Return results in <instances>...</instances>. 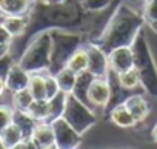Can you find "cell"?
I'll list each match as a JSON object with an SVG mask.
<instances>
[{"mask_svg": "<svg viewBox=\"0 0 157 149\" xmlns=\"http://www.w3.org/2000/svg\"><path fill=\"white\" fill-rule=\"evenodd\" d=\"M145 23L143 14L136 11L128 3H122L111 16L94 45L100 46L106 54L120 46H132Z\"/></svg>", "mask_w": 157, "mask_h": 149, "instance_id": "1", "label": "cell"}, {"mask_svg": "<svg viewBox=\"0 0 157 149\" xmlns=\"http://www.w3.org/2000/svg\"><path fill=\"white\" fill-rule=\"evenodd\" d=\"M131 48L134 52V69L139 74L140 86L149 95L157 99V65L154 61L143 31L137 35Z\"/></svg>", "mask_w": 157, "mask_h": 149, "instance_id": "2", "label": "cell"}, {"mask_svg": "<svg viewBox=\"0 0 157 149\" xmlns=\"http://www.w3.org/2000/svg\"><path fill=\"white\" fill-rule=\"evenodd\" d=\"M52 52V34L51 31H42L33 37L25 52L19 58V65L29 74L49 71Z\"/></svg>", "mask_w": 157, "mask_h": 149, "instance_id": "3", "label": "cell"}, {"mask_svg": "<svg viewBox=\"0 0 157 149\" xmlns=\"http://www.w3.org/2000/svg\"><path fill=\"white\" fill-rule=\"evenodd\" d=\"M62 117L80 135L88 132L97 121V115L94 114V111L85 102L78 100L74 94H66V103Z\"/></svg>", "mask_w": 157, "mask_h": 149, "instance_id": "4", "label": "cell"}, {"mask_svg": "<svg viewBox=\"0 0 157 149\" xmlns=\"http://www.w3.org/2000/svg\"><path fill=\"white\" fill-rule=\"evenodd\" d=\"M52 34V52H51V66L49 72L52 68H56L54 74L63 68L68 61V58L80 48V37L75 34H68L63 31H56Z\"/></svg>", "mask_w": 157, "mask_h": 149, "instance_id": "5", "label": "cell"}, {"mask_svg": "<svg viewBox=\"0 0 157 149\" xmlns=\"http://www.w3.org/2000/svg\"><path fill=\"white\" fill-rule=\"evenodd\" d=\"M54 131V146L57 149H77L82 143V135L72 129L63 117L51 121Z\"/></svg>", "mask_w": 157, "mask_h": 149, "instance_id": "6", "label": "cell"}, {"mask_svg": "<svg viewBox=\"0 0 157 149\" xmlns=\"http://www.w3.org/2000/svg\"><path fill=\"white\" fill-rule=\"evenodd\" d=\"M111 99V88L108 79L93 77L86 89V103L93 108H105Z\"/></svg>", "mask_w": 157, "mask_h": 149, "instance_id": "7", "label": "cell"}, {"mask_svg": "<svg viewBox=\"0 0 157 149\" xmlns=\"http://www.w3.org/2000/svg\"><path fill=\"white\" fill-rule=\"evenodd\" d=\"M88 55V72L93 77H102L106 79L109 72V63H108V54L97 45L91 43L85 48Z\"/></svg>", "mask_w": 157, "mask_h": 149, "instance_id": "8", "label": "cell"}, {"mask_svg": "<svg viewBox=\"0 0 157 149\" xmlns=\"http://www.w3.org/2000/svg\"><path fill=\"white\" fill-rule=\"evenodd\" d=\"M109 71L120 74L134 68V52L131 46H120L108 52Z\"/></svg>", "mask_w": 157, "mask_h": 149, "instance_id": "9", "label": "cell"}, {"mask_svg": "<svg viewBox=\"0 0 157 149\" xmlns=\"http://www.w3.org/2000/svg\"><path fill=\"white\" fill-rule=\"evenodd\" d=\"M29 76L31 74L23 69L19 63H13L11 69L8 71L6 77H5V86H6V91L10 92H17V91H22V89H26L28 88V83H29Z\"/></svg>", "mask_w": 157, "mask_h": 149, "instance_id": "10", "label": "cell"}, {"mask_svg": "<svg viewBox=\"0 0 157 149\" xmlns=\"http://www.w3.org/2000/svg\"><path fill=\"white\" fill-rule=\"evenodd\" d=\"M123 105L126 106V109L131 112V115L134 117V120L137 123L145 121V118L149 115V105L145 100L143 95L136 94V95H129L125 99Z\"/></svg>", "mask_w": 157, "mask_h": 149, "instance_id": "11", "label": "cell"}, {"mask_svg": "<svg viewBox=\"0 0 157 149\" xmlns=\"http://www.w3.org/2000/svg\"><path fill=\"white\" fill-rule=\"evenodd\" d=\"M34 0H0V13L3 16H28Z\"/></svg>", "mask_w": 157, "mask_h": 149, "instance_id": "12", "label": "cell"}, {"mask_svg": "<svg viewBox=\"0 0 157 149\" xmlns=\"http://www.w3.org/2000/svg\"><path fill=\"white\" fill-rule=\"evenodd\" d=\"M109 120L119 128H132L137 125V121L134 120V117L131 115V112L126 109L123 103L116 105L109 111Z\"/></svg>", "mask_w": 157, "mask_h": 149, "instance_id": "13", "label": "cell"}, {"mask_svg": "<svg viewBox=\"0 0 157 149\" xmlns=\"http://www.w3.org/2000/svg\"><path fill=\"white\" fill-rule=\"evenodd\" d=\"M29 138H31L39 147H40V146L54 144V131H52L51 123H46V121L37 123Z\"/></svg>", "mask_w": 157, "mask_h": 149, "instance_id": "14", "label": "cell"}, {"mask_svg": "<svg viewBox=\"0 0 157 149\" xmlns=\"http://www.w3.org/2000/svg\"><path fill=\"white\" fill-rule=\"evenodd\" d=\"M54 76L57 79V83H59V88H60L62 92H65V94L74 92V88H75V83H77V74L75 72H72L69 68L63 66L54 74Z\"/></svg>", "mask_w": 157, "mask_h": 149, "instance_id": "15", "label": "cell"}, {"mask_svg": "<svg viewBox=\"0 0 157 149\" xmlns=\"http://www.w3.org/2000/svg\"><path fill=\"white\" fill-rule=\"evenodd\" d=\"M2 25L13 35V39H16V37H20V35H23L26 32L28 17L26 16H5Z\"/></svg>", "mask_w": 157, "mask_h": 149, "instance_id": "16", "label": "cell"}, {"mask_svg": "<svg viewBox=\"0 0 157 149\" xmlns=\"http://www.w3.org/2000/svg\"><path fill=\"white\" fill-rule=\"evenodd\" d=\"M13 123L19 126V129L22 131L25 138L31 137V134L37 125V121L26 111H16V109H14V115H13Z\"/></svg>", "mask_w": 157, "mask_h": 149, "instance_id": "17", "label": "cell"}, {"mask_svg": "<svg viewBox=\"0 0 157 149\" xmlns=\"http://www.w3.org/2000/svg\"><path fill=\"white\" fill-rule=\"evenodd\" d=\"M66 68H69L72 72H75L77 76L78 74H83L88 71V55H86V51L85 48H78L66 61L65 65Z\"/></svg>", "mask_w": 157, "mask_h": 149, "instance_id": "18", "label": "cell"}, {"mask_svg": "<svg viewBox=\"0 0 157 149\" xmlns=\"http://www.w3.org/2000/svg\"><path fill=\"white\" fill-rule=\"evenodd\" d=\"M28 91L31 92L34 100H46V89H45V74L34 72L29 76Z\"/></svg>", "mask_w": 157, "mask_h": 149, "instance_id": "19", "label": "cell"}, {"mask_svg": "<svg viewBox=\"0 0 157 149\" xmlns=\"http://www.w3.org/2000/svg\"><path fill=\"white\" fill-rule=\"evenodd\" d=\"M26 112L37 123H42V121L48 123V120H49V103H48V100H34Z\"/></svg>", "mask_w": 157, "mask_h": 149, "instance_id": "20", "label": "cell"}, {"mask_svg": "<svg viewBox=\"0 0 157 149\" xmlns=\"http://www.w3.org/2000/svg\"><path fill=\"white\" fill-rule=\"evenodd\" d=\"M0 138H2L3 144L10 149V147L16 146L17 143H20L25 137H23L22 131L19 129V126L14 125V123H11L10 126H6L2 132H0Z\"/></svg>", "mask_w": 157, "mask_h": 149, "instance_id": "21", "label": "cell"}, {"mask_svg": "<svg viewBox=\"0 0 157 149\" xmlns=\"http://www.w3.org/2000/svg\"><path fill=\"white\" fill-rule=\"evenodd\" d=\"M48 103H49V120H48V123H51L52 120L60 118L63 115L65 103H66V94L60 91L54 99L48 100Z\"/></svg>", "mask_w": 157, "mask_h": 149, "instance_id": "22", "label": "cell"}, {"mask_svg": "<svg viewBox=\"0 0 157 149\" xmlns=\"http://www.w3.org/2000/svg\"><path fill=\"white\" fill-rule=\"evenodd\" d=\"M117 83L120 88L129 91V89H134L140 85V80H139V74L137 71L132 68V69H128L125 72H120L117 74Z\"/></svg>", "mask_w": 157, "mask_h": 149, "instance_id": "23", "label": "cell"}, {"mask_svg": "<svg viewBox=\"0 0 157 149\" xmlns=\"http://www.w3.org/2000/svg\"><path fill=\"white\" fill-rule=\"evenodd\" d=\"M33 102H34V99H33L31 92L28 91V88L13 94V106L16 111H28V108L31 106Z\"/></svg>", "mask_w": 157, "mask_h": 149, "instance_id": "24", "label": "cell"}, {"mask_svg": "<svg viewBox=\"0 0 157 149\" xmlns=\"http://www.w3.org/2000/svg\"><path fill=\"white\" fill-rule=\"evenodd\" d=\"M45 89H46V100L54 99V97L60 92V88H59L57 79H56L54 74H51L49 71L45 74Z\"/></svg>", "mask_w": 157, "mask_h": 149, "instance_id": "25", "label": "cell"}, {"mask_svg": "<svg viewBox=\"0 0 157 149\" xmlns=\"http://www.w3.org/2000/svg\"><path fill=\"white\" fill-rule=\"evenodd\" d=\"M83 9L90 11V13H99L106 9L111 5V0H80Z\"/></svg>", "mask_w": 157, "mask_h": 149, "instance_id": "26", "label": "cell"}, {"mask_svg": "<svg viewBox=\"0 0 157 149\" xmlns=\"http://www.w3.org/2000/svg\"><path fill=\"white\" fill-rule=\"evenodd\" d=\"M143 19L146 23L157 20V2L155 0H143Z\"/></svg>", "mask_w": 157, "mask_h": 149, "instance_id": "27", "label": "cell"}, {"mask_svg": "<svg viewBox=\"0 0 157 149\" xmlns=\"http://www.w3.org/2000/svg\"><path fill=\"white\" fill-rule=\"evenodd\" d=\"M13 115H14V108L0 105V132L13 123Z\"/></svg>", "mask_w": 157, "mask_h": 149, "instance_id": "28", "label": "cell"}, {"mask_svg": "<svg viewBox=\"0 0 157 149\" xmlns=\"http://www.w3.org/2000/svg\"><path fill=\"white\" fill-rule=\"evenodd\" d=\"M13 63H14V61H13V58H11L10 54L0 58V79H3V80H5V77H6L8 71L11 69Z\"/></svg>", "mask_w": 157, "mask_h": 149, "instance_id": "29", "label": "cell"}, {"mask_svg": "<svg viewBox=\"0 0 157 149\" xmlns=\"http://www.w3.org/2000/svg\"><path fill=\"white\" fill-rule=\"evenodd\" d=\"M10 149H39V146L31 138H23L20 143H17L16 146H13Z\"/></svg>", "mask_w": 157, "mask_h": 149, "instance_id": "30", "label": "cell"}, {"mask_svg": "<svg viewBox=\"0 0 157 149\" xmlns=\"http://www.w3.org/2000/svg\"><path fill=\"white\" fill-rule=\"evenodd\" d=\"M11 43H13V35L6 31V28L3 25H0V45L11 46Z\"/></svg>", "mask_w": 157, "mask_h": 149, "instance_id": "31", "label": "cell"}, {"mask_svg": "<svg viewBox=\"0 0 157 149\" xmlns=\"http://www.w3.org/2000/svg\"><path fill=\"white\" fill-rule=\"evenodd\" d=\"M10 54V46L8 45H0V58Z\"/></svg>", "mask_w": 157, "mask_h": 149, "instance_id": "32", "label": "cell"}, {"mask_svg": "<svg viewBox=\"0 0 157 149\" xmlns=\"http://www.w3.org/2000/svg\"><path fill=\"white\" fill-rule=\"evenodd\" d=\"M68 2V0H45V3H49V5H62Z\"/></svg>", "mask_w": 157, "mask_h": 149, "instance_id": "33", "label": "cell"}, {"mask_svg": "<svg viewBox=\"0 0 157 149\" xmlns=\"http://www.w3.org/2000/svg\"><path fill=\"white\" fill-rule=\"evenodd\" d=\"M6 91V86H5V80L3 79H0V97L3 95V92Z\"/></svg>", "mask_w": 157, "mask_h": 149, "instance_id": "34", "label": "cell"}, {"mask_svg": "<svg viewBox=\"0 0 157 149\" xmlns=\"http://www.w3.org/2000/svg\"><path fill=\"white\" fill-rule=\"evenodd\" d=\"M151 137H152V140L157 143V125H154V128L151 129Z\"/></svg>", "mask_w": 157, "mask_h": 149, "instance_id": "35", "label": "cell"}, {"mask_svg": "<svg viewBox=\"0 0 157 149\" xmlns=\"http://www.w3.org/2000/svg\"><path fill=\"white\" fill-rule=\"evenodd\" d=\"M148 26H149V28H151V29H152V31L157 34V20H154V22H149V23H148Z\"/></svg>", "mask_w": 157, "mask_h": 149, "instance_id": "36", "label": "cell"}, {"mask_svg": "<svg viewBox=\"0 0 157 149\" xmlns=\"http://www.w3.org/2000/svg\"><path fill=\"white\" fill-rule=\"evenodd\" d=\"M39 149H57L54 144H48V146H40Z\"/></svg>", "mask_w": 157, "mask_h": 149, "instance_id": "37", "label": "cell"}, {"mask_svg": "<svg viewBox=\"0 0 157 149\" xmlns=\"http://www.w3.org/2000/svg\"><path fill=\"white\" fill-rule=\"evenodd\" d=\"M0 149H8L5 144H3V141H2V138H0Z\"/></svg>", "mask_w": 157, "mask_h": 149, "instance_id": "38", "label": "cell"}, {"mask_svg": "<svg viewBox=\"0 0 157 149\" xmlns=\"http://www.w3.org/2000/svg\"><path fill=\"white\" fill-rule=\"evenodd\" d=\"M3 19H5V16H3L2 13H0V25H2V23H3Z\"/></svg>", "mask_w": 157, "mask_h": 149, "instance_id": "39", "label": "cell"}, {"mask_svg": "<svg viewBox=\"0 0 157 149\" xmlns=\"http://www.w3.org/2000/svg\"><path fill=\"white\" fill-rule=\"evenodd\" d=\"M125 149H131V147H125Z\"/></svg>", "mask_w": 157, "mask_h": 149, "instance_id": "40", "label": "cell"}, {"mask_svg": "<svg viewBox=\"0 0 157 149\" xmlns=\"http://www.w3.org/2000/svg\"><path fill=\"white\" fill-rule=\"evenodd\" d=\"M155 2H157V0H155Z\"/></svg>", "mask_w": 157, "mask_h": 149, "instance_id": "41", "label": "cell"}, {"mask_svg": "<svg viewBox=\"0 0 157 149\" xmlns=\"http://www.w3.org/2000/svg\"><path fill=\"white\" fill-rule=\"evenodd\" d=\"M43 2H45V0H43Z\"/></svg>", "mask_w": 157, "mask_h": 149, "instance_id": "42", "label": "cell"}]
</instances>
